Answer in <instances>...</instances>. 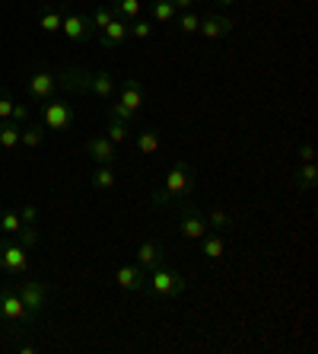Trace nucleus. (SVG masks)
<instances>
[{
  "mask_svg": "<svg viewBox=\"0 0 318 354\" xmlns=\"http://www.w3.org/2000/svg\"><path fill=\"white\" fill-rule=\"evenodd\" d=\"M172 7L179 10V13L181 10H195V0H172Z\"/></svg>",
  "mask_w": 318,
  "mask_h": 354,
  "instance_id": "37",
  "label": "nucleus"
},
{
  "mask_svg": "<svg viewBox=\"0 0 318 354\" xmlns=\"http://www.w3.org/2000/svg\"><path fill=\"white\" fill-rule=\"evenodd\" d=\"M150 17H153V23L166 26V23H175L179 10L172 7V0H150Z\"/></svg>",
  "mask_w": 318,
  "mask_h": 354,
  "instance_id": "17",
  "label": "nucleus"
},
{
  "mask_svg": "<svg viewBox=\"0 0 318 354\" xmlns=\"http://www.w3.org/2000/svg\"><path fill=\"white\" fill-rule=\"evenodd\" d=\"M86 17H90L92 32H102V29H106V26L115 19V10H112V7H96L92 13H86Z\"/></svg>",
  "mask_w": 318,
  "mask_h": 354,
  "instance_id": "27",
  "label": "nucleus"
},
{
  "mask_svg": "<svg viewBox=\"0 0 318 354\" xmlns=\"http://www.w3.org/2000/svg\"><path fill=\"white\" fill-rule=\"evenodd\" d=\"M128 35H131V32H128V23H124L121 17H115L112 23L102 29V32H96V41H99V48H108V51H112V48H121Z\"/></svg>",
  "mask_w": 318,
  "mask_h": 354,
  "instance_id": "11",
  "label": "nucleus"
},
{
  "mask_svg": "<svg viewBox=\"0 0 318 354\" xmlns=\"http://www.w3.org/2000/svg\"><path fill=\"white\" fill-rule=\"evenodd\" d=\"M207 227H210V230H232V214H226V211H223V207H210V211H207Z\"/></svg>",
  "mask_w": 318,
  "mask_h": 354,
  "instance_id": "23",
  "label": "nucleus"
},
{
  "mask_svg": "<svg viewBox=\"0 0 318 354\" xmlns=\"http://www.w3.org/2000/svg\"><path fill=\"white\" fill-rule=\"evenodd\" d=\"M118 102L128 106L131 112H140V106L147 102V93H143V86H140L137 77H124L121 80V96H118Z\"/></svg>",
  "mask_w": 318,
  "mask_h": 354,
  "instance_id": "13",
  "label": "nucleus"
},
{
  "mask_svg": "<svg viewBox=\"0 0 318 354\" xmlns=\"http://www.w3.org/2000/svg\"><path fill=\"white\" fill-rule=\"evenodd\" d=\"M115 281L124 290H147V268H140V265H118Z\"/></svg>",
  "mask_w": 318,
  "mask_h": 354,
  "instance_id": "12",
  "label": "nucleus"
},
{
  "mask_svg": "<svg viewBox=\"0 0 318 354\" xmlns=\"http://www.w3.org/2000/svg\"><path fill=\"white\" fill-rule=\"evenodd\" d=\"M134 144H137L140 153H156V150H159V144H163V138H159V131H156V128H140V134L134 138Z\"/></svg>",
  "mask_w": 318,
  "mask_h": 354,
  "instance_id": "21",
  "label": "nucleus"
},
{
  "mask_svg": "<svg viewBox=\"0 0 318 354\" xmlns=\"http://www.w3.org/2000/svg\"><path fill=\"white\" fill-rule=\"evenodd\" d=\"M299 160H302V163L315 160V147H312V144H302V147H299Z\"/></svg>",
  "mask_w": 318,
  "mask_h": 354,
  "instance_id": "36",
  "label": "nucleus"
},
{
  "mask_svg": "<svg viewBox=\"0 0 318 354\" xmlns=\"http://www.w3.org/2000/svg\"><path fill=\"white\" fill-rule=\"evenodd\" d=\"M13 106H17L13 93H10V90H0V122H7V118L13 115Z\"/></svg>",
  "mask_w": 318,
  "mask_h": 354,
  "instance_id": "32",
  "label": "nucleus"
},
{
  "mask_svg": "<svg viewBox=\"0 0 318 354\" xmlns=\"http://www.w3.org/2000/svg\"><path fill=\"white\" fill-rule=\"evenodd\" d=\"M45 124H32V122H26L23 124V131H19V144L23 147H29V150H35V147H41V140H45Z\"/></svg>",
  "mask_w": 318,
  "mask_h": 354,
  "instance_id": "19",
  "label": "nucleus"
},
{
  "mask_svg": "<svg viewBox=\"0 0 318 354\" xmlns=\"http://www.w3.org/2000/svg\"><path fill=\"white\" fill-rule=\"evenodd\" d=\"M134 256H137V265L140 268H153V265H159V262H166V252H163V246H159V243H140L137 246V252H134Z\"/></svg>",
  "mask_w": 318,
  "mask_h": 354,
  "instance_id": "16",
  "label": "nucleus"
},
{
  "mask_svg": "<svg viewBox=\"0 0 318 354\" xmlns=\"http://www.w3.org/2000/svg\"><path fill=\"white\" fill-rule=\"evenodd\" d=\"M17 294H19V300H23L26 310H29L35 319L48 313L51 294H48V288H45V281H32L29 274H26V278L17 281Z\"/></svg>",
  "mask_w": 318,
  "mask_h": 354,
  "instance_id": "5",
  "label": "nucleus"
},
{
  "mask_svg": "<svg viewBox=\"0 0 318 354\" xmlns=\"http://www.w3.org/2000/svg\"><path fill=\"white\" fill-rule=\"evenodd\" d=\"M57 90H61V77L45 71V67H39V71H32L26 77V96L35 99V102H45V99L57 96Z\"/></svg>",
  "mask_w": 318,
  "mask_h": 354,
  "instance_id": "8",
  "label": "nucleus"
},
{
  "mask_svg": "<svg viewBox=\"0 0 318 354\" xmlns=\"http://www.w3.org/2000/svg\"><path fill=\"white\" fill-rule=\"evenodd\" d=\"M115 166H96V173H92V189H99V192H108V189H115Z\"/></svg>",
  "mask_w": 318,
  "mask_h": 354,
  "instance_id": "24",
  "label": "nucleus"
},
{
  "mask_svg": "<svg viewBox=\"0 0 318 354\" xmlns=\"http://www.w3.org/2000/svg\"><path fill=\"white\" fill-rule=\"evenodd\" d=\"M175 207H179V230H181V236H185V239H195V243H197V239L210 230V227H207L204 211H201V207H197L191 198L179 201Z\"/></svg>",
  "mask_w": 318,
  "mask_h": 354,
  "instance_id": "6",
  "label": "nucleus"
},
{
  "mask_svg": "<svg viewBox=\"0 0 318 354\" xmlns=\"http://www.w3.org/2000/svg\"><path fill=\"white\" fill-rule=\"evenodd\" d=\"M0 268H3L10 278H26V274H29L26 246H19L17 239H0Z\"/></svg>",
  "mask_w": 318,
  "mask_h": 354,
  "instance_id": "7",
  "label": "nucleus"
},
{
  "mask_svg": "<svg viewBox=\"0 0 318 354\" xmlns=\"http://www.w3.org/2000/svg\"><path fill=\"white\" fill-rule=\"evenodd\" d=\"M232 19L229 17H220V13H210L207 19H201V26H197V32L204 35V39H220V35H229L232 32Z\"/></svg>",
  "mask_w": 318,
  "mask_h": 354,
  "instance_id": "14",
  "label": "nucleus"
},
{
  "mask_svg": "<svg viewBox=\"0 0 318 354\" xmlns=\"http://www.w3.org/2000/svg\"><path fill=\"white\" fill-rule=\"evenodd\" d=\"M61 32H64V39L70 41V45H83V41L96 39L86 13H64V19H61Z\"/></svg>",
  "mask_w": 318,
  "mask_h": 354,
  "instance_id": "9",
  "label": "nucleus"
},
{
  "mask_svg": "<svg viewBox=\"0 0 318 354\" xmlns=\"http://www.w3.org/2000/svg\"><path fill=\"white\" fill-rule=\"evenodd\" d=\"M19 221H23V223H35V221H39V207H35V205H23V207H19Z\"/></svg>",
  "mask_w": 318,
  "mask_h": 354,
  "instance_id": "35",
  "label": "nucleus"
},
{
  "mask_svg": "<svg viewBox=\"0 0 318 354\" xmlns=\"http://www.w3.org/2000/svg\"><path fill=\"white\" fill-rule=\"evenodd\" d=\"M0 322H7L10 329H32L39 319L26 310L17 288H0Z\"/></svg>",
  "mask_w": 318,
  "mask_h": 354,
  "instance_id": "3",
  "label": "nucleus"
},
{
  "mask_svg": "<svg viewBox=\"0 0 318 354\" xmlns=\"http://www.w3.org/2000/svg\"><path fill=\"white\" fill-rule=\"evenodd\" d=\"M315 179H318V166L309 160V163L302 166V173H299V179H296V185H299V189H315Z\"/></svg>",
  "mask_w": 318,
  "mask_h": 354,
  "instance_id": "31",
  "label": "nucleus"
},
{
  "mask_svg": "<svg viewBox=\"0 0 318 354\" xmlns=\"http://www.w3.org/2000/svg\"><path fill=\"white\" fill-rule=\"evenodd\" d=\"M185 198H191V169H188V163L179 160V163H172L163 189L153 192V207H175Z\"/></svg>",
  "mask_w": 318,
  "mask_h": 354,
  "instance_id": "1",
  "label": "nucleus"
},
{
  "mask_svg": "<svg viewBox=\"0 0 318 354\" xmlns=\"http://www.w3.org/2000/svg\"><path fill=\"white\" fill-rule=\"evenodd\" d=\"M147 284H150V290L156 294V300H175V297L188 288V281L181 278L179 272H172L169 262L153 265V268L147 272Z\"/></svg>",
  "mask_w": 318,
  "mask_h": 354,
  "instance_id": "2",
  "label": "nucleus"
},
{
  "mask_svg": "<svg viewBox=\"0 0 318 354\" xmlns=\"http://www.w3.org/2000/svg\"><path fill=\"white\" fill-rule=\"evenodd\" d=\"M108 115H112V118H121V122H128V124L137 122V112H131V109L121 106V102H112V109H108Z\"/></svg>",
  "mask_w": 318,
  "mask_h": 354,
  "instance_id": "33",
  "label": "nucleus"
},
{
  "mask_svg": "<svg viewBox=\"0 0 318 354\" xmlns=\"http://www.w3.org/2000/svg\"><path fill=\"white\" fill-rule=\"evenodd\" d=\"M112 10H115V17L131 23V19H137L143 13V0H112Z\"/></svg>",
  "mask_w": 318,
  "mask_h": 354,
  "instance_id": "20",
  "label": "nucleus"
},
{
  "mask_svg": "<svg viewBox=\"0 0 318 354\" xmlns=\"http://www.w3.org/2000/svg\"><path fill=\"white\" fill-rule=\"evenodd\" d=\"M19 131H23V128H19L17 122H0V147L3 150H17L19 147Z\"/></svg>",
  "mask_w": 318,
  "mask_h": 354,
  "instance_id": "22",
  "label": "nucleus"
},
{
  "mask_svg": "<svg viewBox=\"0 0 318 354\" xmlns=\"http://www.w3.org/2000/svg\"><path fill=\"white\" fill-rule=\"evenodd\" d=\"M201 249H204V256L210 259V262H223V256H226V239H223L220 230H207L204 236H201Z\"/></svg>",
  "mask_w": 318,
  "mask_h": 354,
  "instance_id": "15",
  "label": "nucleus"
},
{
  "mask_svg": "<svg viewBox=\"0 0 318 354\" xmlns=\"http://www.w3.org/2000/svg\"><path fill=\"white\" fill-rule=\"evenodd\" d=\"M86 153L92 157L96 166H115L118 163V147H115L106 134H92V138L86 140Z\"/></svg>",
  "mask_w": 318,
  "mask_h": 354,
  "instance_id": "10",
  "label": "nucleus"
},
{
  "mask_svg": "<svg viewBox=\"0 0 318 354\" xmlns=\"http://www.w3.org/2000/svg\"><path fill=\"white\" fill-rule=\"evenodd\" d=\"M153 29H156V26L150 23V19H140V17L128 23V32H131L134 39H140V41H143V39H150V35H153Z\"/></svg>",
  "mask_w": 318,
  "mask_h": 354,
  "instance_id": "29",
  "label": "nucleus"
},
{
  "mask_svg": "<svg viewBox=\"0 0 318 354\" xmlns=\"http://www.w3.org/2000/svg\"><path fill=\"white\" fill-rule=\"evenodd\" d=\"M19 227H23L19 211H13V207H0V230L7 233V236H17Z\"/></svg>",
  "mask_w": 318,
  "mask_h": 354,
  "instance_id": "25",
  "label": "nucleus"
},
{
  "mask_svg": "<svg viewBox=\"0 0 318 354\" xmlns=\"http://www.w3.org/2000/svg\"><path fill=\"white\" fill-rule=\"evenodd\" d=\"M17 243L19 246H35V243H39V227H35V223H23V227H19L17 230Z\"/></svg>",
  "mask_w": 318,
  "mask_h": 354,
  "instance_id": "30",
  "label": "nucleus"
},
{
  "mask_svg": "<svg viewBox=\"0 0 318 354\" xmlns=\"http://www.w3.org/2000/svg\"><path fill=\"white\" fill-rule=\"evenodd\" d=\"M175 26H179L181 32L195 35V32H197V26H201V17H197L195 10H181L179 17H175Z\"/></svg>",
  "mask_w": 318,
  "mask_h": 354,
  "instance_id": "28",
  "label": "nucleus"
},
{
  "mask_svg": "<svg viewBox=\"0 0 318 354\" xmlns=\"http://www.w3.org/2000/svg\"><path fill=\"white\" fill-rule=\"evenodd\" d=\"M217 3H223V7H232V3H236V0H217Z\"/></svg>",
  "mask_w": 318,
  "mask_h": 354,
  "instance_id": "38",
  "label": "nucleus"
},
{
  "mask_svg": "<svg viewBox=\"0 0 318 354\" xmlns=\"http://www.w3.org/2000/svg\"><path fill=\"white\" fill-rule=\"evenodd\" d=\"M74 118H77V112H74V106H70L67 99L51 96V99L41 102V124H45L48 131H54V134L67 131V128L74 124Z\"/></svg>",
  "mask_w": 318,
  "mask_h": 354,
  "instance_id": "4",
  "label": "nucleus"
},
{
  "mask_svg": "<svg viewBox=\"0 0 318 354\" xmlns=\"http://www.w3.org/2000/svg\"><path fill=\"white\" fill-rule=\"evenodd\" d=\"M10 122H17L19 128H23V124L29 122V106H23V102H17V106H13V115H10Z\"/></svg>",
  "mask_w": 318,
  "mask_h": 354,
  "instance_id": "34",
  "label": "nucleus"
},
{
  "mask_svg": "<svg viewBox=\"0 0 318 354\" xmlns=\"http://www.w3.org/2000/svg\"><path fill=\"white\" fill-rule=\"evenodd\" d=\"M61 19H64V13H61L57 7H45L41 10V17H39V23H41L45 32H61Z\"/></svg>",
  "mask_w": 318,
  "mask_h": 354,
  "instance_id": "26",
  "label": "nucleus"
},
{
  "mask_svg": "<svg viewBox=\"0 0 318 354\" xmlns=\"http://www.w3.org/2000/svg\"><path fill=\"white\" fill-rule=\"evenodd\" d=\"M106 138L112 140L115 147H118V144H128V140H131V124H128V122H121V118H112V115H108Z\"/></svg>",
  "mask_w": 318,
  "mask_h": 354,
  "instance_id": "18",
  "label": "nucleus"
}]
</instances>
